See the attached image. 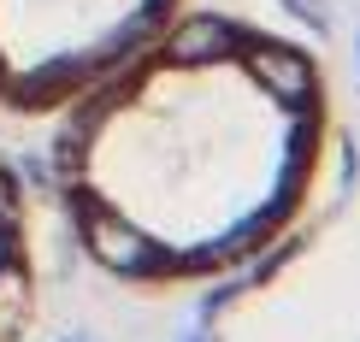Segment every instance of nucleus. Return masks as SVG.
<instances>
[{
  "label": "nucleus",
  "mask_w": 360,
  "mask_h": 342,
  "mask_svg": "<svg viewBox=\"0 0 360 342\" xmlns=\"http://www.w3.org/2000/svg\"><path fill=\"white\" fill-rule=\"evenodd\" d=\"M59 118L53 189L118 284H195L254 260L319 166V65L266 29L184 18Z\"/></svg>",
  "instance_id": "1"
},
{
  "label": "nucleus",
  "mask_w": 360,
  "mask_h": 342,
  "mask_svg": "<svg viewBox=\"0 0 360 342\" xmlns=\"http://www.w3.org/2000/svg\"><path fill=\"white\" fill-rule=\"evenodd\" d=\"M177 12L184 0H0V112H65Z\"/></svg>",
  "instance_id": "2"
},
{
  "label": "nucleus",
  "mask_w": 360,
  "mask_h": 342,
  "mask_svg": "<svg viewBox=\"0 0 360 342\" xmlns=\"http://www.w3.org/2000/svg\"><path fill=\"white\" fill-rule=\"evenodd\" d=\"M36 319V225L12 159L0 154V342H18Z\"/></svg>",
  "instance_id": "3"
}]
</instances>
